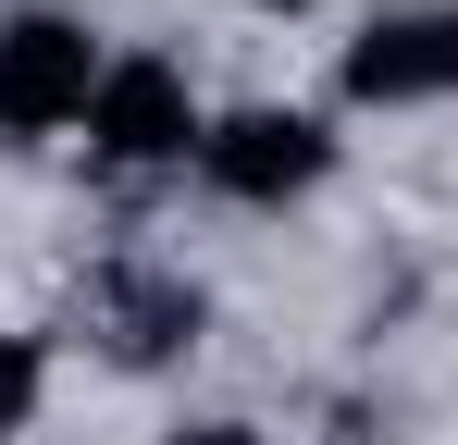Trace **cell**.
<instances>
[{
	"label": "cell",
	"instance_id": "52a82bcc",
	"mask_svg": "<svg viewBox=\"0 0 458 445\" xmlns=\"http://www.w3.org/2000/svg\"><path fill=\"white\" fill-rule=\"evenodd\" d=\"M161 445H260L248 421H186V433H161Z\"/></svg>",
	"mask_w": 458,
	"mask_h": 445
},
{
	"label": "cell",
	"instance_id": "6da1fadb",
	"mask_svg": "<svg viewBox=\"0 0 458 445\" xmlns=\"http://www.w3.org/2000/svg\"><path fill=\"white\" fill-rule=\"evenodd\" d=\"M99 74H112V50H99V25L87 13H0V148H50L87 124V99H99Z\"/></svg>",
	"mask_w": 458,
	"mask_h": 445
},
{
	"label": "cell",
	"instance_id": "5b68a950",
	"mask_svg": "<svg viewBox=\"0 0 458 445\" xmlns=\"http://www.w3.org/2000/svg\"><path fill=\"white\" fill-rule=\"evenodd\" d=\"M199 334H211V297L186 285V273H112L99 285V359L112 371H174V359H199Z\"/></svg>",
	"mask_w": 458,
	"mask_h": 445
},
{
	"label": "cell",
	"instance_id": "7a4b0ae2",
	"mask_svg": "<svg viewBox=\"0 0 458 445\" xmlns=\"http://www.w3.org/2000/svg\"><path fill=\"white\" fill-rule=\"evenodd\" d=\"M322 173H335V124L322 112H285V99L211 112V137H199V186L235 198V211H298Z\"/></svg>",
	"mask_w": 458,
	"mask_h": 445
},
{
	"label": "cell",
	"instance_id": "3957f363",
	"mask_svg": "<svg viewBox=\"0 0 458 445\" xmlns=\"http://www.w3.org/2000/svg\"><path fill=\"white\" fill-rule=\"evenodd\" d=\"M199 137H211V112H199L186 63L174 50H112L99 99H87V148L112 173H174V161H199Z\"/></svg>",
	"mask_w": 458,
	"mask_h": 445
},
{
	"label": "cell",
	"instance_id": "8992f818",
	"mask_svg": "<svg viewBox=\"0 0 458 445\" xmlns=\"http://www.w3.org/2000/svg\"><path fill=\"white\" fill-rule=\"evenodd\" d=\"M38 408H50V347H38V334H13V322H0V445L25 433V421H38Z\"/></svg>",
	"mask_w": 458,
	"mask_h": 445
},
{
	"label": "cell",
	"instance_id": "277c9868",
	"mask_svg": "<svg viewBox=\"0 0 458 445\" xmlns=\"http://www.w3.org/2000/svg\"><path fill=\"white\" fill-rule=\"evenodd\" d=\"M335 87L360 112L458 99V0H384V13H360V38L335 50Z\"/></svg>",
	"mask_w": 458,
	"mask_h": 445
}]
</instances>
